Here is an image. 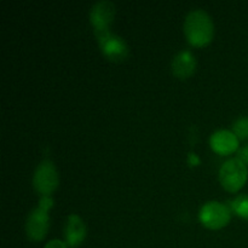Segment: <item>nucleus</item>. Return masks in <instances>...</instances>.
Listing matches in <instances>:
<instances>
[{
    "label": "nucleus",
    "instance_id": "nucleus-1",
    "mask_svg": "<svg viewBox=\"0 0 248 248\" xmlns=\"http://www.w3.org/2000/svg\"><path fill=\"white\" fill-rule=\"evenodd\" d=\"M184 34L190 44L202 46L210 43L215 33V24L207 11L194 9L188 12L184 19Z\"/></svg>",
    "mask_w": 248,
    "mask_h": 248
},
{
    "label": "nucleus",
    "instance_id": "nucleus-2",
    "mask_svg": "<svg viewBox=\"0 0 248 248\" xmlns=\"http://www.w3.org/2000/svg\"><path fill=\"white\" fill-rule=\"evenodd\" d=\"M248 177L246 164L239 157L227 160L219 169V181L225 190L230 193L240 190L245 186Z\"/></svg>",
    "mask_w": 248,
    "mask_h": 248
},
{
    "label": "nucleus",
    "instance_id": "nucleus-3",
    "mask_svg": "<svg viewBox=\"0 0 248 248\" xmlns=\"http://www.w3.org/2000/svg\"><path fill=\"white\" fill-rule=\"evenodd\" d=\"M57 170L50 160H44L36 166L33 174V186L41 195H50L58 186Z\"/></svg>",
    "mask_w": 248,
    "mask_h": 248
},
{
    "label": "nucleus",
    "instance_id": "nucleus-4",
    "mask_svg": "<svg viewBox=\"0 0 248 248\" xmlns=\"http://www.w3.org/2000/svg\"><path fill=\"white\" fill-rule=\"evenodd\" d=\"M230 210L218 201H208L199 212V218L205 227L210 229H220L230 220Z\"/></svg>",
    "mask_w": 248,
    "mask_h": 248
},
{
    "label": "nucleus",
    "instance_id": "nucleus-5",
    "mask_svg": "<svg viewBox=\"0 0 248 248\" xmlns=\"http://www.w3.org/2000/svg\"><path fill=\"white\" fill-rule=\"evenodd\" d=\"M98 43L104 55L111 61H123L127 57L128 47L123 38L111 33L110 31L96 33Z\"/></svg>",
    "mask_w": 248,
    "mask_h": 248
},
{
    "label": "nucleus",
    "instance_id": "nucleus-6",
    "mask_svg": "<svg viewBox=\"0 0 248 248\" xmlns=\"http://www.w3.org/2000/svg\"><path fill=\"white\" fill-rule=\"evenodd\" d=\"M115 16V5L109 0H101L94 2L93 6L90 10V19L93 24L94 34L102 33V31H110L111 21Z\"/></svg>",
    "mask_w": 248,
    "mask_h": 248
},
{
    "label": "nucleus",
    "instance_id": "nucleus-7",
    "mask_svg": "<svg viewBox=\"0 0 248 248\" xmlns=\"http://www.w3.org/2000/svg\"><path fill=\"white\" fill-rule=\"evenodd\" d=\"M48 210L41 207L34 208L26 220V232L31 241H40L45 237L48 229Z\"/></svg>",
    "mask_w": 248,
    "mask_h": 248
},
{
    "label": "nucleus",
    "instance_id": "nucleus-8",
    "mask_svg": "<svg viewBox=\"0 0 248 248\" xmlns=\"http://www.w3.org/2000/svg\"><path fill=\"white\" fill-rule=\"evenodd\" d=\"M210 144L211 148L218 154L228 155L239 148V138L232 131L218 130L211 136Z\"/></svg>",
    "mask_w": 248,
    "mask_h": 248
},
{
    "label": "nucleus",
    "instance_id": "nucleus-9",
    "mask_svg": "<svg viewBox=\"0 0 248 248\" xmlns=\"http://www.w3.org/2000/svg\"><path fill=\"white\" fill-rule=\"evenodd\" d=\"M64 237L65 244L69 247H78L86 237V227L81 218L75 213H72L67 218L64 225Z\"/></svg>",
    "mask_w": 248,
    "mask_h": 248
},
{
    "label": "nucleus",
    "instance_id": "nucleus-10",
    "mask_svg": "<svg viewBox=\"0 0 248 248\" xmlns=\"http://www.w3.org/2000/svg\"><path fill=\"white\" fill-rule=\"evenodd\" d=\"M172 73L179 79H186L190 77L196 68L195 56L189 50H182L173 56L171 62Z\"/></svg>",
    "mask_w": 248,
    "mask_h": 248
},
{
    "label": "nucleus",
    "instance_id": "nucleus-11",
    "mask_svg": "<svg viewBox=\"0 0 248 248\" xmlns=\"http://www.w3.org/2000/svg\"><path fill=\"white\" fill-rule=\"evenodd\" d=\"M232 210L237 216L248 219V195H240L232 201Z\"/></svg>",
    "mask_w": 248,
    "mask_h": 248
},
{
    "label": "nucleus",
    "instance_id": "nucleus-12",
    "mask_svg": "<svg viewBox=\"0 0 248 248\" xmlns=\"http://www.w3.org/2000/svg\"><path fill=\"white\" fill-rule=\"evenodd\" d=\"M232 132L237 136V138H248V116H241L235 121L232 125Z\"/></svg>",
    "mask_w": 248,
    "mask_h": 248
},
{
    "label": "nucleus",
    "instance_id": "nucleus-13",
    "mask_svg": "<svg viewBox=\"0 0 248 248\" xmlns=\"http://www.w3.org/2000/svg\"><path fill=\"white\" fill-rule=\"evenodd\" d=\"M44 248H68V245L65 244V242L61 241V240L53 239L50 240Z\"/></svg>",
    "mask_w": 248,
    "mask_h": 248
},
{
    "label": "nucleus",
    "instance_id": "nucleus-14",
    "mask_svg": "<svg viewBox=\"0 0 248 248\" xmlns=\"http://www.w3.org/2000/svg\"><path fill=\"white\" fill-rule=\"evenodd\" d=\"M237 157H239L240 160H242L245 164L248 165V144L245 145V147H242L241 149L239 150V156Z\"/></svg>",
    "mask_w": 248,
    "mask_h": 248
},
{
    "label": "nucleus",
    "instance_id": "nucleus-15",
    "mask_svg": "<svg viewBox=\"0 0 248 248\" xmlns=\"http://www.w3.org/2000/svg\"><path fill=\"white\" fill-rule=\"evenodd\" d=\"M189 159H190V164H194V165L199 164L198 156H196L195 154H193V153H190V154H189Z\"/></svg>",
    "mask_w": 248,
    "mask_h": 248
}]
</instances>
